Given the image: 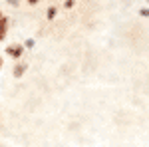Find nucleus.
Masks as SVG:
<instances>
[{
	"label": "nucleus",
	"mask_w": 149,
	"mask_h": 147,
	"mask_svg": "<svg viewBox=\"0 0 149 147\" xmlns=\"http://www.w3.org/2000/svg\"><path fill=\"white\" fill-rule=\"evenodd\" d=\"M56 14H58V8H56V6H50V8H48V12H46L48 20H54V18H56Z\"/></svg>",
	"instance_id": "4"
},
{
	"label": "nucleus",
	"mask_w": 149,
	"mask_h": 147,
	"mask_svg": "<svg viewBox=\"0 0 149 147\" xmlns=\"http://www.w3.org/2000/svg\"><path fill=\"white\" fill-rule=\"evenodd\" d=\"M8 26H10V18L4 14V18L0 20V42L6 40V36H8Z\"/></svg>",
	"instance_id": "3"
},
{
	"label": "nucleus",
	"mask_w": 149,
	"mask_h": 147,
	"mask_svg": "<svg viewBox=\"0 0 149 147\" xmlns=\"http://www.w3.org/2000/svg\"><path fill=\"white\" fill-rule=\"evenodd\" d=\"M2 66H4V58L0 56V70H2Z\"/></svg>",
	"instance_id": "9"
},
{
	"label": "nucleus",
	"mask_w": 149,
	"mask_h": 147,
	"mask_svg": "<svg viewBox=\"0 0 149 147\" xmlns=\"http://www.w3.org/2000/svg\"><path fill=\"white\" fill-rule=\"evenodd\" d=\"M139 14H141V16H145V18H147V16H149V8H141V10H139Z\"/></svg>",
	"instance_id": "6"
},
{
	"label": "nucleus",
	"mask_w": 149,
	"mask_h": 147,
	"mask_svg": "<svg viewBox=\"0 0 149 147\" xmlns=\"http://www.w3.org/2000/svg\"><path fill=\"white\" fill-rule=\"evenodd\" d=\"M26 70H28V62L20 60V62H16V64H14V68H12V76H14L16 79L22 78L24 74H26Z\"/></svg>",
	"instance_id": "2"
},
{
	"label": "nucleus",
	"mask_w": 149,
	"mask_h": 147,
	"mask_svg": "<svg viewBox=\"0 0 149 147\" xmlns=\"http://www.w3.org/2000/svg\"><path fill=\"white\" fill-rule=\"evenodd\" d=\"M4 52H6V56H10L14 62H16V60L20 62V58L24 56L26 48H24V44H20V42H12V44L6 46V50H4Z\"/></svg>",
	"instance_id": "1"
},
{
	"label": "nucleus",
	"mask_w": 149,
	"mask_h": 147,
	"mask_svg": "<svg viewBox=\"0 0 149 147\" xmlns=\"http://www.w3.org/2000/svg\"><path fill=\"white\" fill-rule=\"evenodd\" d=\"M24 48H34V40H26L24 42Z\"/></svg>",
	"instance_id": "5"
},
{
	"label": "nucleus",
	"mask_w": 149,
	"mask_h": 147,
	"mask_svg": "<svg viewBox=\"0 0 149 147\" xmlns=\"http://www.w3.org/2000/svg\"><path fill=\"white\" fill-rule=\"evenodd\" d=\"M74 4H76V2H74V0H68V2H66V4H64V6H66V8H74Z\"/></svg>",
	"instance_id": "7"
},
{
	"label": "nucleus",
	"mask_w": 149,
	"mask_h": 147,
	"mask_svg": "<svg viewBox=\"0 0 149 147\" xmlns=\"http://www.w3.org/2000/svg\"><path fill=\"white\" fill-rule=\"evenodd\" d=\"M2 18H4V12H2V10H0V20H2Z\"/></svg>",
	"instance_id": "10"
},
{
	"label": "nucleus",
	"mask_w": 149,
	"mask_h": 147,
	"mask_svg": "<svg viewBox=\"0 0 149 147\" xmlns=\"http://www.w3.org/2000/svg\"><path fill=\"white\" fill-rule=\"evenodd\" d=\"M18 4H20L18 0H8V6H18Z\"/></svg>",
	"instance_id": "8"
}]
</instances>
